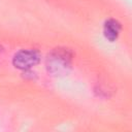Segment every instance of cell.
Here are the masks:
<instances>
[{
    "label": "cell",
    "instance_id": "2",
    "mask_svg": "<svg viewBox=\"0 0 132 132\" xmlns=\"http://www.w3.org/2000/svg\"><path fill=\"white\" fill-rule=\"evenodd\" d=\"M40 61V54L37 50L26 48L21 50L14 54L12 58V64L15 68L21 70H29L37 65Z\"/></svg>",
    "mask_w": 132,
    "mask_h": 132
},
{
    "label": "cell",
    "instance_id": "1",
    "mask_svg": "<svg viewBox=\"0 0 132 132\" xmlns=\"http://www.w3.org/2000/svg\"><path fill=\"white\" fill-rule=\"evenodd\" d=\"M72 52L67 47H56L47 54L45 66L52 75L61 76L67 74L72 65Z\"/></svg>",
    "mask_w": 132,
    "mask_h": 132
},
{
    "label": "cell",
    "instance_id": "3",
    "mask_svg": "<svg viewBox=\"0 0 132 132\" xmlns=\"http://www.w3.org/2000/svg\"><path fill=\"white\" fill-rule=\"evenodd\" d=\"M120 32H121V24L117 20L108 19L105 21L103 26V35L107 40L113 42L120 35Z\"/></svg>",
    "mask_w": 132,
    "mask_h": 132
}]
</instances>
